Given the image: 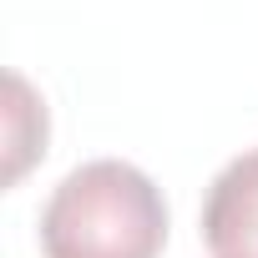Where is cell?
I'll use <instances>...</instances> for the list:
<instances>
[{
  "label": "cell",
  "mask_w": 258,
  "mask_h": 258,
  "mask_svg": "<svg viewBox=\"0 0 258 258\" xmlns=\"http://www.w3.org/2000/svg\"><path fill=\"white\" fill-rule=\"evenodd\" d=\"M167 243L162 187L121 157L71 167L41 208L46 258H157Z\"/></svg>",
  "instance_id": "obj_1"
},
{
  "label": "cell",
  "mask_w": 258,
  "mask_h": 258,
  "mask_svg": "<svg viewBox=\"0 0 258 258\" xmlns=\"http://www.w3.org/2000/svg\"><path fill=\"white\" fill-rule=\"evenodd\" d=\"M203 243L213 258H258V147L213 177L203 198Z\"/></svg>",
  "instance_id": "obj_2"
},
{
  "label": "cell",
  "mask_w": 258,
  "mask_h": 258,
  "mask_svg": "<svg viewBox=\"0 0 258 258\" xmlns=\"http://www.w3.org/2000/svg\"><path fill=\"white\" fill-rule=\"evenodd\" d=\"M41 152H46V101L31 91L21 71H6V187L21 182Z\"/></svg>",
  "instance_id": "obj_3"
}]
</instances>
